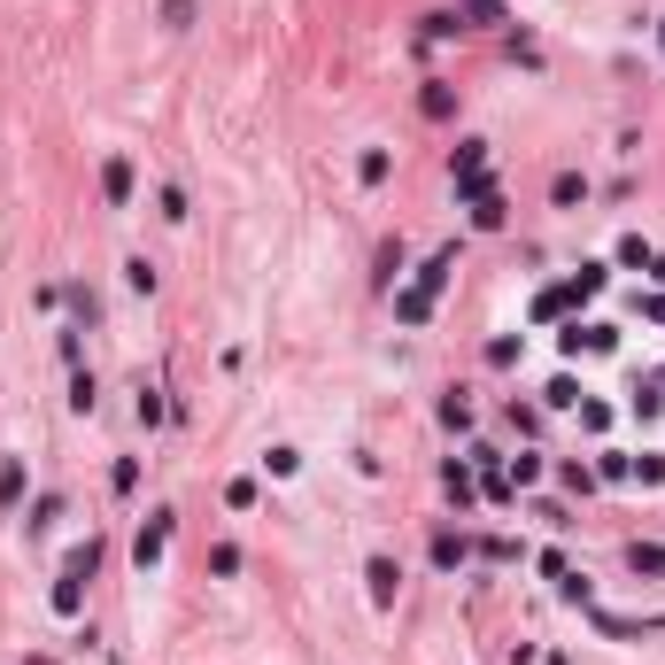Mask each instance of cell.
<instances>
[{"label": "cell", "mask_w": 665, "mask_h": 665, "mask_svg": "<svg viewBox=\"0 0 665 665\" xmlns=\"http://www.w3.org/2000/svg\"><path fill=\"white\" fill-rule=\"evenodd\" d=\"M93 565H101V542H78V550H70V565H62V573H78V580H93Z\"/></svg>", "instance_id": "obj_9"}, {"label": "cell", "mask_w": 665, "mask_h": 665, "mask_svg": "<svg viewBox=\"0 0 665 665\" xmlns=\"http://www.w3.org/2000/svg\"><path fill=\"white\" fill-rule=\"evenodd\" d=\"M124 279H132L140 294H155V263H147V256H132V263H124Z\"/></svg>", "instance_id": "obj_11"}, {"label": "cell", "mask_w": 665, "mask_h": 665, "mask_svg": "<svg viewBox=\"0 0 665 665\" xmlns=\"http://www.w3.org/2000/svg\"><path fill=\"white\" fill-rule=\"evenodd\" d=\"M449 271H457V248H441V256L426 263L403 294H395V318H403V325H426V318H434V294L449 287Z\"/></svg>", "instance_id": "obj_1"}, {"label": "cell", "mask_w": 665, "mask_h": 665, "mask_svg": "<svg viewBox=\"0 0 665 665\" xmlns=\"http://www.w3.org/2000/svg\"><path fill=\"white\" fill-rule=\"evenodd\" d=\"M78 604H86V580L62 573V580H55V611H78Z\"/></svg>", "instance_id": "obj_7"}, {"label": "cell", "mask_w": 665, "mask_h": 665, "mask_svg": "<svg viewBox=\"0 0 665 665\" xmlns=\"http://www.w3.org/2000/svg\"><path fill=\"white\" fill-rule=\"evenodd\" d=\"M434 565H441V573H457V565H464V542H457V534H434Z\"/></svg>", "instance_id": "obj_8"}, {"label": "cell", "mask_w": 665, "mask_h": 665, "mask_svg": "<svg viewBox=\"0 0 665 665\" xmlns=\"http://www.w3.org/2000/svg\"><path fill=\"white\" fill-rule=\"evenodd\" d=\"M163 542H171V511H147V526H140V542H132V557H140V573L163 557Z\"/></svg>", "instance_id": "obj_2"}, {"label": "cell", "mask_w": 665, "mask_h": 665, "mask_svg": "<svg viewBox=\"0 0 665 665\" xmlns=\"http://www.w3.org/2000/svg\"><path fill=\"white\" fill-rule=\"evenodd\" d=\"M418 109L434 116V124H449V116H457V86H441V78H426V93H418Z\"/></svg>", "instance_id": "obj_5"}, {"label": "cell", "mask_w": 665, "mask_h": 665, "mask_svg": "<svg viewBox=\"0 0 665 665\" xmlns=\"http://www.w3.org/2000/svg\"><path fill=\"white\" fill-rule=\"evenodd\" d=\"M627 565H635V573H665V550H642V542H635V550H627Z\"/></svg>", "instance_id": "obj_13"}, {"label": "cell", "mask_w": 665, "mask_h": 665, "mask_svg": "<svg viewBox=\"0 0 665 665\" xmlns=\"http://www.w3.org/2000/svg\"><path fill=\"white\" fill-rule=\"evenodd\" d=\"M464 16H480V24H503V0H457Z\"/></svg>", "instance_id": "obj_14"}, {"label": "cell", "mask_w": 665, "mask_h": 665, "mask_svg": "<svg viewBox=\"0 0 665 665\" xmlns=\"http://www.w3.org/2000/svg\"><path fill=\"white\" fill-rule=\"evenodd\" d=\"M163 24L186 31V24H194V0H163Z\"/></svg>", "instance_id": "obj_15"}, {"label": "cell", "mask_w": 665, "mask_h": 665, "mask_svg": "<svg viewBox=\"0 0 665 665\" xmlns=\"http://www.w3.org/2000/svg\"><path fill=\"white\" fill-rule=\"evenodd\" d=\"M163 418H171V403H163L155 387H140V426H163Z\"/></svg>", "instance_id": "obj_10"}, {"label": "cell", "mask_w": 665, "mask_h": 665, "mask_svg": "<svg viewBox=\"0 0 665 665\" xmlns=\"http://www.w3.org/2000/svg\"><path fill=\"white\" fill-rule=\"evenodd\" d=\"M457 31H464V24L449 16V8H434V16H426V39H457Z\"/></svg>", "instance_id": "obj_12"}, {"label": "cell", "mask_w": 665, "mask_h": 665, "mask_svg": "<svg viewBox=\"0 0 665 665\" xmlns=\"http://www.w3.org/2000/svg\"><path fill=\"white\" fill-rule=\"evenodd\" d=\"M101 194H109L116 209L132 202V155H109V163H101Z\"/></svg>", "instance_id": "obj_4"}, {"label": "cell", "mask_w": 665, "mask_h": 665, "mask_svg": "<svg viewBox=\"0 0 665 665\" xmlns=\"http://www.w3.org/2000/svg\"><path fill=\"white\" fill-rule=\"evenodd\" d=\"M364 580H372V604H379V611L395 604V588H403V573H395V557H364Z\"/></svg>", "instance_id": "obj_3"}, {"label": "cell", "mask_w": 665, "mask_h": 665, "mask_svg": "<svg viewBox=\"0 0 665 665\" xmlns=\"http://www.w3.org/2000/svg\"><path fill=\"white\" fill-rule=\"evenodd\" d=\"M658 47H665V24H658Z\"/></svg>", "instance_id": "obj_16"}, {"label": "cell", "mask_w": 665, "mask_h": 665, "mask_svg": "<svg viewBox=\"0 0 665 665\" xmlns=\"http://www.w3.org/2000/svg\"><path fill=\"white\" fill-rule=\"evenodd\" d=\"M16 495H24V464L8 457V464H0V511H16Z\"/></svg>", "instance_id": "obj_6"}]
</instances>
